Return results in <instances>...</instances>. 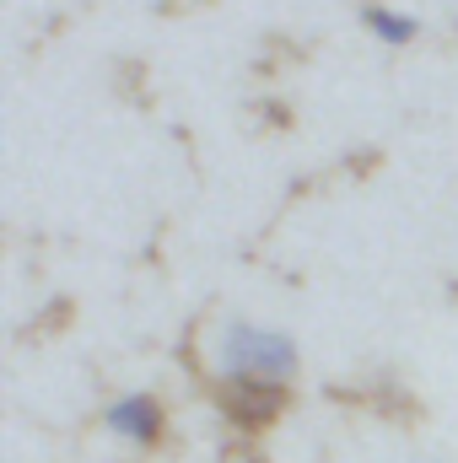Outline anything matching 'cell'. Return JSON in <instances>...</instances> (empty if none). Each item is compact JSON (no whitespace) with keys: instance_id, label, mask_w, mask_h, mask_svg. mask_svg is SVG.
Listing matches in <instances>:
<instances>
[{"instance_id":"cell-3","label":"cell","mask_w":458,"mask_h":463,"mask_svg":"<svg viewBox=\"0 0 458 463\" xmlns=\"http://www.w3.org/2000/svg\"><path fill=\"white\" fill-rule=\"evenodd\" d=\"M227 410L237 420H270L281 410V388L264 383H227Z\"/></svg>"},{"instance_id":"cell-4","label":"cell","mask_w":458,"mask_h":463,"mask_svg":"<svg viewBox=\"0 0 458 463\" xmlns=\"http://www.w3.org/2000/svg\"><path fill=\"white\" fill-rule=\"evenodd\" d=\"M367 27H372L383 43H415V33H421V22H415L410 11H388V5H372V11H367Z\"/></svg>"},{"instance_id":"cell-1","label":"cell","mask_w":458,"mask_h":463,"mask_svg":"<svg viewBox=\"0 0 458 463\" xmlns=\"http://www.w3.org/2000/svg\"><path fill=\"white\" fill-rule=\"evenodd\" d=\"M222 372H227V383L281 388L297 372V345L264 324H227L222 329Z\"/></svg>"},{"instance_id":"cell-2","label":"cell","mask_w":458,"mask_h":463,"mask_svg":"<svg viewBox=\"0 0 458 463\" xmlns=\"http://www.w3.org/2000/svg\"><path fill=\"white\" fill-rule=\"evenodd\" d=\"M109 431L124 437L129 448H151L162 437V404L151 393H124L109 404Z\"/></svg>"}]
</instances>
